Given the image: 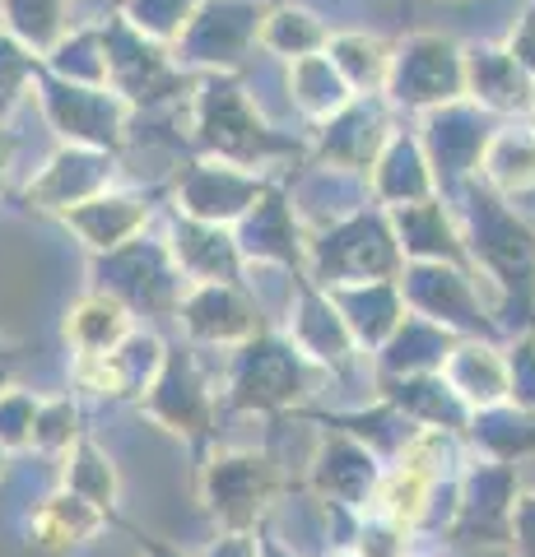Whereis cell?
<instances>
[{"label": "cell", "instance_id": "obj_1", "mask_svg": "<svg viewBox=\"0 0 535 557\" xmlns=\"http://www.w3.org/2000/svg\"><path fill=\"white\" fill-rule=\"evenodd\" d=\"M192 145L200 159L233 168H266L270 159H293L299 139L280 135L238 84V75H200L192 89Z\"/></svg>", "mask_w": 535, "mask_h": 557}, {"label": "cell", "instance_id": "obj_2", "mask_svg": "<svg viewBox=\"0 0 535 557\" xmlns=\"http://www.w3.org/2000/svg\"><path fill=\"white\" fill-rule=\"evenodd\" d=\"M196 487L219 530L256 534L284 493V474L266 450H210L200 460Z\"/></svg>", "mask_w": 535, "mask_h": 557}, {"label": "cell", "instance_id": "obj_3", "mask_svg": "<svg viewBox=\"0 0 535 557\" xmlns=\"http://www.w3.org/2000/svg\"><path fill=\"white\" fill-rule=\"evenodd\" d=\"M94 288L112 293L135 317H178L192 278L182 274L168 237H135L122 251L94 256Z\"/></svg>", "mask_w": 535, "mask_h": 557}, {"label": "cell", "instance_id": "obj_4", "mask_svg": "<svg viewBox=\"0 0 535 557\" xmlns=\"http://www.w3.org/2000/svg\"><path fill=\"white\" fill-rule=\"evenodd\" d=\"M307 395V358L293 348L289 335L266 330L252 344L233 348L229 358V409L238 413H293Z\"/></svg>", "mask_w": 535, "mask_h": 557}, {"label": "cell", "instance_id": "obj_5", "mask_svg": "<svg viewBox=\"0 0 535 557\" xmlns=\"http://www.w3.org/2000/svg\"><path fill=\"white\" fill-rule=\"evenodd\" d=\"M135 409L154 428L186 442L205 460V450L215 442V391H210V376H205L200 358L186 344H168L163 372L154 376V386L145 391V399Z\"/></svg>", "mask_w": 535, "mask_h": 557}, {"label": "cell", "instance_id": "obj_6", "mask_svg": "<svg viewBox=\"0 0 535 557\" xmlns=\"http://www.w3.org/2000/svg\"><path fill=\"white\" fill-rule=\"evenodd\" d=\"M33 98H38L47 126L61 135V145H84V149L122 153L126 131H131V116H135V108H131L122 94L57 79L42 65L38 70V84H33Z\"/></svg>", "mask_w": 535, "mask_h": 557}, {"label": "cell", "instance_id": "obj_7", "mask_svg": "<svg viewBox=\"0 0 535 557\" xmlns=\"http://www.w3.org/2000/svg\"><path fill=\"white\" fill-rule=\"evenodd\" d=\"M102 42H108V89L122 94L135 112L159 108V102H172L186 89H196V79L172 57V47L135 33L122 14L102 20Z\"/></svg>", "mask_w": 535, "mask_h": 557}, {"label": "cell", "instance_id": "obj_8", "mask_svg": "<svg viewBox=\"0 0 535 557\" xmlns=\"http://www.w3.org/2000/svg\"><path fill=\"white\" fill-rule=\"evenodd\" d=\"M266 5L256 0H205L192 28L178 38L172 57L182 70H200V75H238L252 47H262Z\"/></svg>", "mask_w": 535, "mask_h": 557}, {"label": "cell", "instance_id": "obj_9", "mask_svg": "<svg viewBox=\"0 0 535 557\" xmlns=\"http://www.w3.org/2000/svg\"><path fill=\"white\" fill-rule=\"evenodd\" d=\"M391 265H396V237L387 219L377 214H350L307 242V278L321 288L387 278Z\"/></svg>", "mask_w": 535, "mask_h": 557}, {"label": "cell", "instance_id": "obj_10", "mask_svg": "<svg viewBox=\"0 0 535 557\" xmlns=\"http://www.w3.org/2000/svg\"><path fill=\"white\" fill-rule=\"evenodd\" d=\"M270 186L275 182L256 177L247 168L196 159L172 177V214L196 219V223H215V228H238V223L266 200Z\"/></svg>", "mask_w": 535, "mask_h": 557}, {"label": "cell", "instance_id": "obj_11", "mask_svg": "<svg viewBox=\"0 0 535 557\" xmlns=\"http://www.w3.org/2000/svg\"><path fill=\"white\" fill-rule=\"evenodd\" d=\"M117 182V153L108 149H84V145H61L51 159L42 163V172L24 186V205L42 209V214H65V209H80L98 196H108Z\"/></svg>", "mask_w": 535, "mask_h": 557}, {"label": "cell", "instance_id": "obj_12", "mask_svg": "<svg viewBox=\"0 0 535 557\" xmlns=\"http://www.w3.org/2000/svg\"><path fill=\"white\" fill-rule=\"evenodd\" d=\"M178 321L186 339L205 348H243L256 335H266L262 307H256L247 284H192Z\"/></svg>", "mask_w": 535, "mask_h": 557}, {"label": "cell", "instance_id": "obj_13", "mask_svg": "<svg viewBox=\"0 0 535 557\" xmlns=\"http://www.w3.org/2000/svg\"><path fill=\"white\" fill-rule=\"evenodd\" d=\"M233 242H238V251H243L247 265H270V270H284L293 278H307V242L313 237L303 233L289 190L270 186L266 200L233 228Z\"/></svg>", "mask_w": 535, "mask_h": 557}, {"label": "cell", "instance_id": "obj_14", "mask_svg": "<svg viewBox=\"0 0 535 557\" xmlns=\"http://www.w3.org/2000/svg\"><path fill=\"white\" fill-rule=\"evenodd\" d=\"M163 358L168 344L159 335L135 330L122 348H112L102 358H71V381L94 399H135L141 405L154 376L163 372Z\"/></svg>", "mask_w": 535, "mask_h": 557}, {"label": "cell", "instance_id": "obj_15", "mask_svg": "<svg viewBox=\"0 0 535 557\" xmlns=\"http://www.w3.org/2000/svg\"><path fill=\"white\" fill-rule=\"evenodd\" d=\"M154 200H159V190H117L112 186L108 196H98V200L80 205V209H65L61 223L94 256H112V251H122L126 242L145 237L149 214H154Z\"/></svg>", "mask_w": 535, "mask_h": 557}, {"label": "cell", "instance_id": "obj_16", "mask_svg": "<svg viewBox=\"0 0 535 557\" xmlns=\"http://www.w3.org/2000/svg\"><path fill=\"white\" fill-rule=\"evenodd\" d=\"M284 335L293 339V348L317 362V368H344L354 354V330L344 325V317L336 311V302L326 298V288L313 284V278H299V307L289 311V330Z\"/></svg>", "mask_w": 535, "mask_h": 557}, {"label": "cell", "instance_id": "obj_17", "mask_svg": "<svg viewBox=\"0 0 535 557\" xmlns=\"http://www.w3.org/2000/svg\"><path fill=\"white\" fill-rule=\"evenodd\" d=\"M461 61L457 51L438 42V38H414L401 47V57L391 61V79L387 89L396 102H410V108H424V102H447L461 94Z\"/></svg>", "mask_w": 535, "mask_h": 557}, {"label": "cell", "instance_id": "obj_18", "mask_svg": "<svg viewBox=\"0 0 535 557\" xmlns=\"http://www.w3.org/2000/svg\"><path fill=\"white\" fill-rule=\"evenodd\" d=\"M117 520L108 511H98L94 502H84L75 493H65V487H57V493H47L33 502L28 511V548H38L47 557H65L75 553L84 544H94V539L102 530H112Z\"/></svg>", "mask_w": 535, "mask_h": 557}, {"label": "cell", "instance_id": "obj_19", "mask_svg": "<svg viewBox=\"0 0 535 557\" xmlns=\"http://www.w3.org/2000/svg\"><path fill=\"white\" fill-rule=\"evenodd\" d=\"M168 247L192 284H243L247 260L238 251L233 228H215V223H196V219L172 214Z\"/></svg>", "mask_w": 535, "mask_h": 557}, {"label": "cell", "instance_id": "obj_20", "mask_svg": "<svg viewBox=\"0 0 535 557\" xmlns=\"http://www.w3.org/2000/svg\"><path fill=\"white\" fill-rule=\"evenodd\" d=\"M131 335H135V311L117 302L112 293L89 288L65 311V344H71L75 358H102L112 348H122Z\"/></svg>", "mask_w": 535, "mask_h": 557}, {"label": "cell", "instance_id": "obj_21", "mask_svg": "<svg viewBox=\"0 0 535 557\" xmlns=\"http://www.w3.org/2000/svg\"><path fill=\"white\" fill-rule=\"evenodd\" d=\"M377 469H373V456L364 446H354L350 437H326L317 460H313V487L326 497V502H344V507H354V502H373L377 493Z\"/></svg>", "mask_w": 535, "mask_h": 557}, {"label": "cell", "instance_id": "obj_22", "mask_svg": "<svg viewBox=\"0 0 535 557\" xmlns=\"http://www.w3.org/2000/svg\"><path fill=\"white\" fill-rule=\"evenodd\" d=\"M382 121H377L368 108L350 102L336 121L321 126V139H317V163L321 168H344V172H368L382 159Z\"/></svg>", "mask_w": 535, "mask_h": 557}, {"label": "cell", "instance_id": "obj_23", "mask_svg": "<svg viewBox=\"0 0 535 557\" xmlns=\"http://www.w3.org/2000/svg\"><path fill=\"white\" fill-rule=\"evenodd\" d=\"M289 98L307 121L326 126V121H336L358 94L344 84V75L331 65V57L317 51V57H303V61L289 65Z\"/></svg>", "mask_w": 535, "mask_h": 557}, {"label": "cell", "instance_id": "obj_24", "mask_svg": "<svg viewBox=\"0 0 535 557\" xmlns=\"http://www.w3.org/2000/svg\"><path fill=\"white\" fill-rule=\"evenodd\" d=\"M57 487H65V493H75V497H84V502H94L98 511H108V516L117 520L122 474H117L112 456L89 437V432H84V437L61 456V483H57Z\"/></svg>", "mask_w": 535, "mask_h": 557}, {"label": "cell", "instance_id": "obj_25", "mask_svg": "<svg viewBox=\"0 0 535 557\" xmlns=\"http://www.w3.org/2000/svg\"><path fill=\"white\" fill-rule=\"evenodd\" d=\"M326 298L336 302L344 325L354 330L358 344H377L396 330V288L387 278H368V284H336L326 288Z\"/></svg>", "mask_w": 535, "mask_h": 557}, {"label": "cell", "instance_id": "obj_26", "mask_svg": "<svg viewBox=\"0 0 535 557\" xmlns=\"http://www.w3.org/2000/svg\"><path fill=\"white\" fill-rule=\"evenodd\" d=\"M0 28L24 42L33 57L47 61L65 38V0H0Z\"/></svg>", "mask_w": 535, "mask_h": 557}, {"label": "cell", "instance_id": "obj_27", "mask_svg": "<svg viewBox=\"0 0 535 557\" xmlns=\"http://www.w3.org/2000/svg\"><path fill=\"white\" fill-rule=\"evenodd\" d=\"M326 57H331V65L344 75V84H350L354 94H377L387 89L391 79V47L382 38H368V33H336L331 47H326Z\"/></svg>", "mask_w": 535, "mask_h": 557}, {"label": "cell", "instance_id": "obj_28", "mask_svg": "<svg viewBox=\"0 0 535 557\" xmlns=\"http://www.w3.org/2000/svg\"><path fill=\"white\" fill-rule=\"evenodd\" d=\"M262 47L293 65V61L317 57V51L331 47V33H326V24L317 20L313 10H303V5H275L266 14V24H262Z\"/></svg>", "mask_w": 535, "mask_h": 557}, {"label": "cell", "instance_id": "obj_29", "mask_svg": "<svg viewBox=\"0 0 535 557\" xmlns=\"http://www.w3.org/2000/svg\"><path fill=\"white\" fill-rule=\"evenodd\" d=\"M42 65H47L57 79L89 84V89H108V42H102V24L71 28Z\"/></svg>", "mask_w": 535, "mask_h": 557}, {"label": "cell", "instance_id": "obj_30", "mask_svg": "<svg viewBox=\"0 0 535 557\" xmlns=\"http://www.w3.org/2000/svg\"><path fill=\"white\" fill-rule=\"evenodd\" d=\"M373 190L382 200H391L396 209L428 196V168H424L420 149H414L410 139H391V145L382 149V159H377V168H373Z\"/></svg>", "mask_w": 535, "mask_h": 557}, {"label": "cell", "instance_id": "obj_31", "mask_svg": "<svg viewBox=\"0 0 535 557\" xmlns=\"http://www.w3.org/2000/svg\"><path fill=\"white\" fill-rule=\"evenodd\" d=\"M205 0H122V20L145 33V38L163 42V47H178V38L186 28H192V20L200 14Z\"/></svg>", "mask_w": 535, "mask_h": 557}, {"label": "cell", "instance_id": "obj_32", "mask_svg": "<svg viewBox=\"0 0 535 557\" xmlns=\"http://www.w3.org/2000/svg\"><path fill=\"white\" fill-rule=\"evenodd\" d=\"M84 437V413L71 395L61 399H42L38 409V423H33V450H42V456H65L75 442Z\"/></svg>", "mask_w": 535, "mask_h": 557}, {"label": "cell", "instance_id": "obj_33", "mask_svg": "<svg viewBox=\"0 0 535 557\" xmlns=\"http://www.w3.org/2000/svg\"><path fill=\"white\" fill-rule=\"evenodd\" d=\"M38 70H42V61L0 28V126H5L10 112L24 102V94L38 84Z\"/></svg>", "mask_w": 535, "mask_h": 557}, {"label": "cell", "instance_id": "obj_34", "mask_svg": "<svg viewBox=\"0 0 535 557\" xmlns=\"http://www.w3.org/2000/svg\"><path fill=\"white\" fill-rule=\"evenodd\" d=\"M42 395H33L24 386L0 391V446L10 450H33V423H38Z\"/></svg>", "mask_w": 535, "mask_h": 557}, {"label": "cell", "instance_id": "obj_35", "mask_svg": "<svg viewBox=\"0 0 535 557\" xmlns=\"http://www.w3.org/2000/svg\"><path fill=\"white\" fill-rule=\"evenodd\" d=\"M489 177L498 186H531L535 182V149L522 145L516 149V139H498V145L489 149Z\"/></svg>", "mask_w": 535, "mask_h": 557}, {"label": "cell", "instance_id": "obj_36", "mask_svg": "<svg viewBox=\"0 0 535 557\" xmlns=\"http://www.w3.org/2000/svg\"><path fill=\"white\" fill-rule=\"evenodd\" d=\"M196 557H262V539L256 534H233V530H219V539L205 553Z\"/></svg>", "mask_w": 535, "mask_h": 557}, {"label": "cell", "instance_id": "obj_37", "mask_svg": "<svg viewBox=\"0 0 535 557\" xmlns=\"http://www.w3.org/2000/svg\"><path fill=\"white\" fill-rule=\"evenodd\" d=\"M112 530H126L131 539H135V553L141 557H186L182 548H172V544H163V539H154V534H145V530H135V525H126L122 516H117V525Z\"/></svg>", "mask_w": 535, "mask_h": 557}, {"label": "cell", "instance_id": "obj_38", "mask_svg": "<svg viewBox=\"0 0 535 557\" xmlns=\"http://www.w3.org/2000/svg\"><path fill=\"white\" fill-rule=\"evenodd\" d=\"M14 368H20V344L0 339V391L14 386Z\"/></svg>", "mask_w": 535, "mask_h": 557}, {"label": "cell", "instance_id": "obj_39", "mask_svg": "<svg viewBox=\"0 0 535 557\" xmlns=\"http://www.w3.org/2000/svg\"><path fill=\"white\" fill-rule=\"evenodd\" d=\"M256 539H262V557H293V548H289V544H280V539H275L266 525L256 530Z\"/></svg>", "mask_w": 535, "mask_h": 557}, {"label": "cell", "instance_id": "obj_40", "mask_svg": "<svg viewBox=\"0 0 535 557\" xmlns=\"http://www.w3.org/2000/svg\"><path fill=\"white\" fill-rule=\"evenodd\" d=\"M10 159H14V139L0 126V190H5V177H10Z\"/></svg>", "mask_w": 535, "mask_h": 557}, {"label": "cell", "instance_id": "obj_41", "mask_svg": "<svg viewBox=\"0 0 535 557\" xmlns=\"http://www.w3.org/2000/svg\"><path fill=\"white\" fill-rule=\"evenodd\" d=\"M5 465H10V450H5V446H0V474H5Z\"/></svg>", "mask_w": 535, "mask_h": 557}]
</instances>
